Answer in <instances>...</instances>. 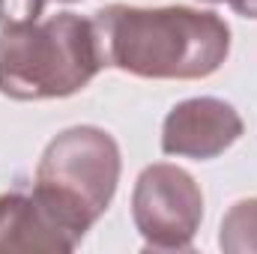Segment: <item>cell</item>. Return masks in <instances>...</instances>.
Listing matches in <instances>:
<instances>
[{"label":"cell","instance_id":"cell-6","mask_svg":"<svg viewBox=\"0 0 257 254\" xmlns=\"http://www.w3.org/2000/svg\"><path fill=\"white\" fill-rule=\"evenodd\" d=\"M75 242L33 194H0V254H63Z\"/></svg>","mask_w":257,"mask_h":254},{"label":"cell","instance_id":"cell-3","mask_svg":"<svg viewBox=\"0 0 257 254\" xmlns=\"http://www.w3.org/2000/svg\"><path fill=\"white\" fill-rule=\"evenodd\" d=\"M120 183V147L96 126L60 132L42 153L33 197L78 245L111 206Z\"/></svg>","mask_w":257,"mask_h":254},{"label":"cell","instance_id":"cell-10","mask_svg":"<svg viewBox=\"0 0 257 254\" xmlns=\"http://www.w3.org/2000/svg\"><path fill=\"white\" fill-rule=\"evenodd\" d=\"M60 3H75V0H60Z\"/></svg>","mask_w":257,"mask_h":254},{"label":"cell","instance_id":"cell-7","mask_svg":"<svg viewBox=\"0 0 257 254\" xmlns=\"http://www.w3.org/2000/svg\"><path fill=\"white\" fill-rule=\"evenodd\" d=\"M218 245L227 254H257V197L230 206L221 221Z\"/></svg>","mask_w":257,"mask_h":254},{"label":"cell","instance_id":"cell-9","mask_svg":"<svg viewBox=\"0 0 257 254\" xmlns=\"http://www.w3.org/2000/svg\"><path fill=\"white\" fill-rule=\"evenodd\" d=\"M203 3H227L233 12H239L245 18H257V0H203Z\"/></svg>","mask_w":257,"mask_h":254},{"label":"cell","instance_id":"cell-4","mask_svg":"<svg viewBox=\"0 0 257 254\" xmlns=\"http://www.w3.org/2000/svg\"><path fill=\"white\" fill-rule=\"evenodd\" d=\"M132 218L147 248L186 251L203 218L200 186L177 165H150L132 191Z\"/></svg>","mask_w":257,"mask_h":254},{"label":"cell","instance_id":"cell-5","mask_svg":"<svg viewBox=\"0 0 257 254\" xmlns=\"http://www.w3.org/2000/svg\"><path fill=\"white\" fill-rule=\"evenodd\" d=\"M242 135V117L233 111V105L200 96L186 99L171 108L162 126V150L168 156H186V159H215L230 144H236Z\"/></svg>","mask_w":257,"mask_h":254},{"label":"cell","instance_id":"cell-2","mask_svg":"<svg viewBox=\"0 0 257 254\" xmlns=\"http://www.w3.org/2000/svg\"><path fill=\"white\" fill-rule=\"evenodd\" d=\"M93 21L60 12L0 33V93L15 102L66 99L102 69Z\"/></svg>","mask_w":257,"mask_h":254},{"label":"cell","instance_id":"cell-8","mask_svg":"<svg viewBox=\"0 0 257 254\" xmlns=\"http://www.w3.org/2000/svg\"><path fill=\"white\" fill-rule=\"evenodd\" d=\"M48 0H0V27H21V24H33L39 21L42 9Z\"/></svg>","mask_w":257,"mask_h":254},{"label":"cell","instance_id":"cell-1","mask_svg":"<svg viewBox=\"0 0 257 254\" xmlns=\"http://www.w3.org/2000/svg\"><path fill=\"white\" fill-rule=\"evenodd\" d=\"M102 63L138 78L194 81L212 75L230 51V27L192 6L111 3L93 15Z\"/></svg>","mask_w":257,"mask_h":254}]
</instances>
